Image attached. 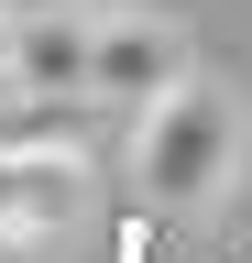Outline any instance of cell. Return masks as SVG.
Wrapping results in <instances>:
<instances>
[{
    "mask_svg": "<svg viewBox=\"0 0 252 263\" xmlns=\"http://www.w3.org/2000/svg\"><path fill=\"white\" fill-rule=\"evenodd\" d=\"M230 164H241V99L208 88V77L165 88V99L132 121V176H143L153 209H198V197H219Z\"/></svg>",
    "mask_w": 252,
    "mask_h": 263,
    "instance_id": "obj_1",
    "label": "cell"
},
{
    "mask_svg": "<svg viewBox=\"0 0 252 263\" xmlns=\"http://www.w3.org/2000/svg\"><path fill=\"white\" fill-rule=\"evenodd\" d=\"M198 66H186V33L153 22V11H110L99 33H88V110H121L143 121L165 88H186Z\"/></svg>",
    "mask_w": 252,
    "mask_h": 263,
    "instance_id": "obj_2",
    "label": "cell"
},
{
    "mask_svg": "<svg viewBox=\"0 0 252 263\" xmlns=\"http://www.w3.org/2000/svg\"><path fill=\"white\" fill-rule=\"evenodd\" d=\"M88 197H99V164L77 143H0V241H44V230H66Z\"/></svg>",
    "mask_w": 252,
    "mask_h": 263,
    "instance_id": "obj_3",
    "label": "cell"
},
{
    "mask_svg": "<svg viewBox=\"0 0 252 263\" xmlns=\"http://www.w3.org/2000/svg\"><path fill=\"white\" fill-rule=\"evenodd\" d=\"M88 33L99 22H77L66 0H55V11H22L11 22V66H0V99H88Z\"/></svg>",
    "mask_w": 252,
    "mask_h": 263,
    "instance_id": "obj_4",
    "label": "cell"
},
{
    "mask_svg": "<svg viewBox=\"0 0 252 263\" xmlns=\"http://www.w3.org/2000/svg\"><path fill=\"white\" fill-rule=\"evenodd\" d=\"M110 11H121V0H110Z\"/></svg>",
    "mask_w": 252,
    "mask_h": 263,
    "instance_id": "obj_5",
    "label": "cell"
}]
</instances>
